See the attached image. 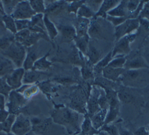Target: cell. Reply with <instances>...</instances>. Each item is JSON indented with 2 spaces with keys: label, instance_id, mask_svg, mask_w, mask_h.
Instances as JSON below:
<instances>
[{
  "label": "cell",
  "instance_id": "39",
  "mask_svg": "<svg viewBox=\"0 0 149 135\" xmlns=\"http://www.w3.org/2000/svg\"><path fill=\"white\" fill-rule=\"evenodd\" d=\"M15 23L17 31L29 29L30 25V20L29 19L15 20Z\"/></svg>",
  "mask_w": 149,
  "mask_h": 135
},
{
  "label": "cell",
  "instance_id": "3",
  "mask_svg": "<svg viewBox=\"0 0 149 135\" xmlns=\"http://www.w3.org/2000/svg\"><path fill=\"white\" fill-rule=\"evenodd\" d=\"M1 53L9 59L18 68L23 66L26 58V50L24 47L16 41H13L10 45Z\"/></svg>",
  "mask_w": 149,
  "mask_h": 135
},
{
  "label": "cell",
  "instance_id": "34",
  "mask_svg": "<svg viewBox=\"0 0 149 135\" xmlns=\"http://www.w3.org/2000/svg\"><path fill=\"white\" fill-rule=\"evenodd\" d=\"M119 113V107H109V109L107 112V114L105 118V124L111 123L113 120L116 119Z\"/></svg>",
  "mask_w": 149,
  "mask_h": 135
},
{
  "label": "cell",
  "instance_id": "32",
  "mask_svg": "<svg viewBox=\"0 0 149 135\" xmlns=\"http://www.w3.org/2000/svg\"><path fill=\"white\" fill-rule=\"evenodd\" d=\"M100 132H102L107 135H119V130L118 127L112 124H105L99 130Z\"/></svg>",
  "mask_w": 149,
  "mask_h": 135
},
{
  "label": "cell",
  "instance_id": "12",
  "mask_svg": "<svg viewBox=\"0 0 149 135\" xmlns=\"http://www.w3.org/2000/svg\"><path fill=\"white\" fill-rule=\"evenodd\" d=\"M92 93L90 94L88 102H87V115L89 117L92 116L94 114L98 112L101 109L99 106L98 100L100 94V91L96 88L92 90Z\"/></svg>",
  "mask_w": 149,
  "mask_h": 135
},
{
  "label": "cell",
  "instance_id": "20",
  "mask_svg": "<svg viewBox=\"0 0 149 135\" xmlns=\"http://www.w3.org/2000/svg\"><path fill=\"white\" fill-rule=\"evenodd\" d=\"M90 20L88 19L79 17L74 27L77 37H82L87 34Z\"/></svg>",
  "mask_w": 149,
  "mask_h": 135
},
{
  "label": "cell",
  "instance_id": "2",
  "mask_svg": "<svg viewBox=\"0 0 149 135\" xmlns=\"http://www.w3.org/2000/svg\"><path fill=\"white\" fill-rule=\"evenodd\" d=\"M120 79L126 87H144L149 84V69L125 70Z\"/></svg>",
  "mask_w": 149,
  "mask_h": 135
},
{
  "label": "cell",
  "instance_id": "5",
  "mask_svg": "<svg viewBox=\"0 0 149 135\" xmlns=\"http://www.w3.org/2000/svg\"><path fill=\"white\" fill-rule=\"evenodd\" d=\"M136 37V33L126 35L116 41L112 51V58L117 56H124L131 52L130 44L133 41Z\"/></svg>",
  "mask_w": 149,
  "mask_h": 135
},
{
  "label": "cell",
  "instance_id": "1",
  "mask_svg": "<svg viewBox=\"0 0 149 135\" xmlns=\"http://www.w3.org/2000/svg\"><path fill=\"white\" fill-rule=\"evenodd\" d=\"M52 117L55 123L65 126L70 133L80 132L83 120H81L80 113L72 108L60 107L53 112Z\"/></svg>",
  "mask_w": 149,
  "mask_h": 135
},
{
  "label": "cell",
  "instance_id": "31",
  "mask_svg": "<svg viewBox=\"0 0 149 135\" xmlns=\"http://www.w3.org/2000/svg\"><path fill=\"white\" fill-rule=\"evenodd\" d=\"M126 61V58L125 56L115 57L112 58V59L109 62L108 66L116 69L123 68Z\"/></svg>",
  "mask_w": 149,
  "mask_h": 135
},
{
  "label": "cell",
  "instance_id": "7",
  "mask_svg": "<svg viewBox=\"0 0 149 135\" xmlns=\"http://www.w3.org/2000/svg\"><path fill=\"white\" fill-rule=\"evenodd\" d=\"M36 13L31 8L29 1H20L10 15L14 20L30 19Z\"/></svg>",
  "mask_w": 149,
  "mask_h": 135
},
{
  "label": "cell",
  "instance_id": "17",
  "mask_svg": "<svg viewBox=\"0 0 149 135\" xmlns=\"http://www.w3.org/2000/svg\"><path fill=\"white\" fill-rule=\"evenodd\" d=\"M127 2V1H120L116 7L107 13V15L114 17H125L129 19V14L126 8Z\"/></svg>",
  "mask_w": 149,
  "mask_h": 135
},
{
  "label": "cell",
  "instance_id": "18",
  "mask_svg": "<svg viewBox=\"0 0 149 135\" xmlns=\"http://www.w3.org/2000/svg\"><path fill=\"white\" fill-rule=\"evenodd\" d=\"M14 63L5 56L0 55V76L3 77L11 73L14 69Z\"/></svg>",
  "mask_w": 149,
  "mask_h": 135
},
{
  "label": "cell",
  "instance_id": "16",
  "mask_svg": "<svg viewBox=\"0 0 149 135\" xmlns=\"http://www.w3.org/2000/svg\"><path fill=\"white\" fill-rule=\"evenodd\" d=\"M107 109H100L98 112L90 117L93 127L98 130L104 125L105 118L107 114Z\"/></svg>",
  "mask_w": 149,
  "mask_h": 135
},
{
  "label": "cell",
  "instance_id": "13",
  "mask_svg": "<svg viewBox=\"0 0 149 135\" xmlns=\"http://www.w3.org/2000/svg\"><path fill=\"white\" fill-rule=\"evenodd\" d=\"M120 1L115 0L102 1L98 11L95 14L94 17H101L103 19H106L107 13L116 7L120 3Z\"/></svg>",
  "mask_w": 149,
  "mask_h": 135
},
{
  "label": "cell",
  "instance_id": "14",
  "mask_svg": "<svg viewBox=\"0 0 149 135\" xmlns=\"http://www.w3.org/2000/svg\"><path fill=\"white\" fill-rule=\"evenodd\" d=\"M125 71V69L124 68L116 69L107 66L103 69L102 73L103 77L105 79H107L111 81L114 82L120 79L122 74L124 73Z\"/></svg>",
  "mask_w": 149,
  "mask_h": 135
},
{
  "label": "cell",
  "instance_id": "25",
  "mask_svg": "<svg viewBox=\"0 0 149 135\" xmlns=\"http://www.w3.org/2000/svg\"><path fill=\"white\" fill-rule=\"evenodd\" d=\"M38 55L35 51H30L26 56V58L23 64V69L26 70L31 69L34 62L38 59Z\"/></svg>",
  "mask_w": 149,
  "mask_h": 135
},
{
  "label": "cell",
  "instance_id": "51",
  "mask_svg": "<svg viewBox=\"0 0 149 135\" xmlns=\"http://www.w3.org/2000/svg\"><path fill=\"white\" fill-rule=\"evenodd\" d=\"M80 135H86V134H82V133H80Z\"/></svg>",
  "mask_w": 149,
  "mask_h": 135
},
{
  "label": "cell",
  "instance_id": "22",
  "mask_svg": "<svg viewBox=\"0 0 149 135\" xmlns=\"http://www.w3.org/2000/svg\"><path fill=\"white\" fill-rule=\"evenodd\" d=\"M90 37L88 35L82 37H76L74 41L77 49L83 55H86Z\"/></svg>",
  "mask_w": 149,
  "mask_h": 135
},
{
  "label": "cell",
  "instance_id": "35",
  "mask_svg": "<svg viewBox=\"0 0 149 135\" xmlns=\"http://www.w3.org/2000/svg\"><path fill=\"white\" fill-rule=\"evenodd\" d=\"M30 5L33 9V10L37 13H42L45 10V7L43 1L39 0H33L29 1Z\"/></svg>",
  "mask_w": 149,
  "mask_h": 135
},
{
  "label": "cell",
  "instance_id": "30",
  "mask_svg": "<svg viewBox=\"0 0 149 135\" xmlns=\"http://www.w3.org/2000/svg\"><path fill=\"white\" fill-rule=\"evenodd\" d=\"M118 97L119 101H122L125 103H132L134 101V96L129 91L121 89L118 93Z\"/></svg>",
  "mask_w": 149,
  "mask_h": 135
},
{
  "label": "cell",
  "instance_id": "40",
  "mask_svg": "<svg viewBox=\"0 0 149 135\" xmlns=\"http://www.w3.org/2000/svg\"><path fill=\"white\" fill-rule=\"evenodd\" d=\"M86 1H75L72 2L67 7V10L69 12H74L76 14L80 7L85 3Z\"/></svg>",
  "mask_w": 149,
  "mask_h": 135
},
{
  "label": "cell",
  "instance_id": "28",
  "mask_svg": "<svg viewBox=\"0 0 149 135\" xmlns=\"http://www.w3.org/2000/svg\"><path fill=\"white\" fill-rule=\"evenodd\" d=\"M95 14V13L88 6L84 3L78 9L76 13V16L77 18L82 17L88 19L89 18L94 17Z\"/></svg>",
  "mask_w": 149,
  "mask_h": 135
},
{
  "label": "cell",
  "instance_id": "45",
  "mask_svg": "<svg viewBox=\"0 0 149 135\" xmlns=\"http://www.w3.org/2000/svg\"><path fill=\"white\" fill-rule=\"evenodd\" d=\"M9 114L10 113L8 111V110H6L5 109H0V123L5 121L7 119Z\"/></svg>",
  "mask_w": 149,
  "mask_h": 135
},
{
  "label": "cell",
  "instance_id": "44",
  "mask_svg": "<svg viewBox=\"0 0 149 135\" xmlns=\"http://www.w3.org/2000/svg\"><path fill=\"white\" fill-rule=\"evenodd\" d=\"M144 18L149 20V2H146L140 12L138 18Z\"/></svg>",
  "mask_w": 149,
  "mask_h": 135
},
{
  "label": "cell",
  "instance_id": "36",
  "mask_svg": "<svg viewBox=\"0 0 149 135\" xmlns=\"http://www.w3.org/2000/svg\"><path fill=\"white\" fill-rule=\"evenodd\" d=\"M3 8L5 13L8 15H10L15 10L17 4L20 2L19 1H3Z\"/></svg>",
  "mask_w": 149,
  "mask_h": 135
},
{
  "label": "cell",
  "instance_id": "48",
  "mask_svg": "<svg viewBox=\"0 0 149 135\" xmlns=\"http://www.w3.org/2000/svg\"><path fill=\"white\" fill-rule=\"evenodd\" d=\"M26 135H39L38 134H36V133H34V132H30L29 133H28Z\"/></svg>",
  "mask_w": 149,
  "mask_h": 135
},
{
  "label": "cell",
  "instance_id": "33",
  "mask_svg": "<svg viewBox=\"0 0 149 135\" xmlns=\"http://www.w3.org/2000/svg\"><path fill=\"white\" fill-rule=\"evenodd\" d=\"M12 90V88L6 83V77H0V94L3 95L6 100Z\"/></svg>",
  "mask_w": 149,
  "mask_h": 135
},
{
  "label": "cell",
  "instance_id": "15",
  "mask_svg": "<svg viewBox=\"0 0 149 135\" xmlns=\"http://www.w3.org/2000/svg\"><path fill=\"white\" fill-rule=\"evenodd\" d=\"M58 29L61 34L62 40L66 42H71L72 40H74L76 37L75 28L72 25H60L58 26Z\"/></svg>",
  "mask_w": 149,
  "mask_h": 135
},
{
  "label": "cell",
  "instance_id": "10",
  "mask_svg": "<svg viewBox=\"0 0 149 135\" xmlns=\"http://www.w3.org/2000/svg\"><path fill=\"white\" fill-rule=\"evenodd\" d=\"M24 72L25 70L23 68H19L15 69L7 76L6 77V83L12 90H17L21 87Z\"/></svg>",
  "mask_w": 149,
  "mask_h": 135
},
{
  "label": "cell",
  "instance_id": "21",
  "mask_svg": "<svg viewBox=\"0 0 149 135\" xmlns=\"http://www.w3.org/2000/svg\"><path fill=\"white\" fill-rule=\"evenodd\" d=\"M99 133L100 131L95 130L93 127L90 118L86 113L84 116V119L81 125L80 133L86 135H95Z\"/></svg>",
  "mask_w": 149,
  "mask_h": 135
},
{
  "label": "cell",
  "instance_id": "26",
  "mask_svg": "<svg viewBox=\"0 0 149 135\" xmlns=\"http://www.w3.org/2000/svg\"><path fill=\"white\" fill-rule=\"evenodd\" d=\"M112 59V51H111L108 54H107V55L102 59H101L96 65H95V66L93 68L94 72L96 73H101L103 69L108 66V63Z\"/></svg>",
  "mask_w": 149,
  "mask_h": 135
},
{
  "label": "cell",
  "instance_id": "4",
  "mask_svg": "<svg viewBox=\"0 0 149 135\" xmlns=\"http://www.w3.org/2000/svg\"><path fill=\"white\" fill-rule=\"evenodd\" d=\"M139 27V21L137 19H127L123 23L115 27L114 35L116 41L121 38L133 34Z\"/></svg>",
  "mask_w": 149,
  "mask_h": 135
},
{
  "label": "cell",
  "instance_id": "23",
  "mask_svg": "<svg viewBox=\"0 0 149 135\" xmlns=\"http://www.w3.org/2000/svg\"><path fill=\"white\" fill-rule=\"evenodd\" d=\"M49 52L50 51H49L44 56L38 59L34 62L31 69L37 71H41L49 68V67L51 65V62H50L47 59V56L49 55Z\"/></svg>",
  "mask_w": 149,
  "mask_h": 135
},
{
  "label": "cell",
  "instance_id": "11",
  "mask_svg": "<svg viewBox=\"0 0 149 135\" xmlns=\"http://www.w3.org/2000/svg\"><path fill=\"white\" fill-rule=\"evenodd\" d=\"M125 70L149 69V66L145 59L140 54H136L129 59L126 58L123 68Z\"/></svg>",
  "mask_w": 149,
  "mask_h": 135
},
{
  "label": "cell",
  "instance_id": "24",
  "mask_svg": "<svg viewBox=\"0 0 149 135\" xmlns=\"http://www.w3.org/2000/svg\"><path fill=\"white\" fill-rule=\"evenodd\" d=\"M43 21L49 39L54 40L55 37L58 35V29L54 24L49 19L47 14H45L44 16Z\"/></svg>",
  "mask_w": 149,
  "mask_h": 135
},
{
  "label": "cell",
  "instance_id": "50",
  "mask_svg": "<svg viewBox=\"0 0 149 135\" xmlns=\"http://www.w3.org/2000/svg\"><path fill=\"white\" fill-rule=\"evenodd\" d=\"M147 129H148V133H149V126H148V128Z\"/></svg>",
  "mask_w": 149,
  "mask_h": 135
},
{
  "label": "cell",
  "instance_id": "37",
  "mask_svg": "<svg viewBox=\"0 0 149 135\" xmlns=\"http://www.w3.org/2000/svg\"><path fill=\"white\" fill-rule=\"evenodd\" d=\"M93 64H91L88 61L87 63H84L81 66V74L82 76L84 79H88L93 77V68H92Z\"/></svg>",
  "mask_w": 149,
  "mask_h": 135
},
{
  "label": "cell",
  "instance_id": "42",
  "mask_svg": "<svg viewBox=\"0 0 149 135\" xmlns=\"http://www.w3.org/2000/svg\"><path fill=\"white\" fill-rule=\"evenodd\" d=\"M102 2V1H86L84 3L96 13L98 11Z\"/></svg>",
  "mask_w": 149,
  "mask_h": 135
},
{
  "label": "cell",
  "instance_id": "8",
  "mask_svg": "<svg viewBox=\"0 0 149 135\" xmlns=\"http://www.w3.org/2000/svg\"><path fill=\"white\" fill-rule=\"evenodd\" d=\"M98 44V40H89L86 55L88 56V61L93 65H96L104 57L103 50Z\"/></svg>",
  "mask_w": 149,
  "mask_h": 135
},
{
  "label": "cell",
  "instance_id": "9",
  "mask_svg": "<svg viewBox=\"0 0 149 135\" xmlns=\"http://www.w3.org/2000/svg\"><path fill=\"white\" fill-rule=\"evenodd\" d=\"M8 111L9 113L15 114L17 112L20 108L25 104L26 100L22 94L19 93L16 91H11L8 97Z\"/></svg>",
  "mask_w": 149,
  "mask_h": 135
},
{
  "label": "cell",
  "instance_id": "41",
  "mask_svg": "<svg viewBox=\"0 0 149 135\" xmlns=\"http://www.w3.org/2000/svg\"><path fill=\"white\" fill-rule=\"evenodd\" d=\"M105 19L107 21L111 22L115 27L123 23L126 19H127V18L125 17H114L107 15Z\"/></svg>",
  "mask_w": 149,
  "mask_h": 135
},
{
  "label": "cell",
  "instance_id": "19",
  "mask_svg": "<svg viewBox=\"0 0 149 135\" xmlns=\"http://www.w3.org/2000/svg\"><path fill=\"white\" fill-rule=\"evenodd\" d=\"M44 76V74L42 73V72L30 69L26 70V72H24L22 80V83L25 84L33 83L34 82L39 81L41 79V77Z\"/></svg>",
  "mask_w": 149,
  "mask_h": 135
},
{
  "label": "cell",
  "instance_id": "46",
  "mask_svg": "<svg viewBox=\"0 0 149 135\" xmlns=\"http://www.w3.org/2000/svg\"><path fill=\"white\" fill-rule=\"evenodd\" d=\"M134 135H149L148 129L145 127H141L135 131Z\"/></svg>",
  "mask_w": 149,
  "mask_h": 135
},
{
  "label": "cell",
  "instance_id": "43",
  "mask_svg": "<svg viewBox=\"0 0 149 135\" xmlns=\"http://www.w3.org/2000/svg\"><path fill=\"white\" fill-rule=\"evenodd\" d=\"M138 19L139 21V27L137 30H141L143 33H149V20L144 18Z\"/></svg>",
  "mask_w": 149,
  "mask_h": 135
},
{
  "label": "cell",
  "instance_id": "49",
  "mask_svg": "<svg viewBox=\"0 0 149 135\" xmlns=\"http://www.w3.org/2000/svg\"><path fill=\"white\" fill-rule=\"evenodd\" d=\"M95 135H107V134H105V133L102 132H100V133H98V134H95Z\"/></svg>",
  "mask_w": 149,
  "mask_h": 135
},
{
  "label": "cell",
  "instance_id": "29",
  "mask_svg": "<svg viewBox=\"0 0 149 135\" xmlns=\"http://www.w3.org/2000/svg\"><path fill=\"white\" fill-rule=\"evenodd\" d=\"M2 19L5 28L9 30L12 34H15L17 32L15 23V20L10 15H5L2 17Z\"/></svg>",
  "mask_w": 149,
  "mask_h": 135
},
{
  "label": "cell",
  "instance_id": "27",
  "mask_svg": "<svg viewBox=\"0 0 149 135\" xmlns=\"http://www.w3.org/2000/svg\"><path fill=\"white\" fill-rule=\"evenodd\" d=\"M16 115L10 113L7 119L2 123H0V132L9 133L11 132V129L15 120Z\"/></svg>",
  "mask_w": 149,
  "mask_h": 135
},
{
  "label": "cell",
  "instance_id": "47",
  "mask_svg": "<svg viewBox=\"0 0 149 135\" xmlns=\"http://www.w3.org/2000/svg\"><path fill=\"white\" fill-rule=\"evenodd\" d=\"M119 135H133V134L127 130H122L121 131H119Z\"/></svg>",
  "mask_w": 149,
  "mask_h": 135
},
{
  "label": "cell",
  "instance_id": "6",
  "mask_svg": "<svg viewBox=\"0 0 149 135\" xmlns=\"http://www.w3.org/2000/svg\"><path fill=\"white\" fill-rule=\"evenodd\" d=\"M32 129L30 120L23 114H18L11 129V133L15 135H26Z\"/></svg>",
  "mask_w": 149,
  "mask_h": 135
},
{
  "label": "cell",
  "instance_id": "38",
  "mask_svg": "<svg viewBox=\"0 0 149 135\" xmlns=\"http://www.w3.org/2000/svg\"><path fill=\"white\" fill-rule=\"evenodd\" d=\"M15 40V35H10L0 37V51L1 52L6 49Z\"/></svg>",
  "mask_w": 149,
  "mask_h": 135
}]
</instances>
